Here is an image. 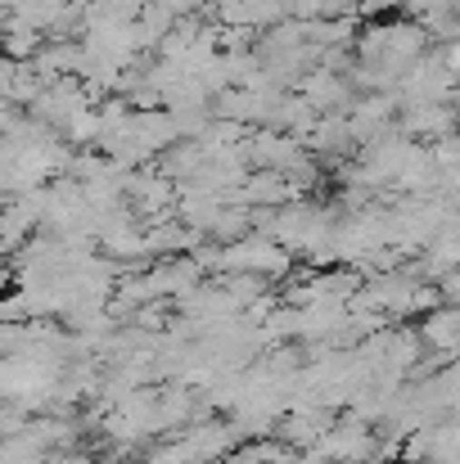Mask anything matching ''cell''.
Wrapping results in <instances>:
<instances>
[{
  "mask_svg": "<svg viewBox=\"0 0 460 464\" xmlns=\"http://www.w3.org/2000/svg\"><path fill=\"white\" fill-rule=\"evenodd\" d=\"M402 131L416 140H447L460 131V113L452 109V100H434V104H406L402 109Z\"/></svg>",
  "mask_w": 460,
  "mask_h": 464,
  "instance_id": "2",
  "label": "cell"
},
{
  "mask_svg": "<svg viewBox=\"0 0 460 464\" xmlns=\"http://www.w3.org/2000/svg\"><path fill=\"white\" fill-rule=\"evenodd\" d=\"M447 63H452V72L460 77V36L456 41H447Z\"/></svg>",
  "mask_w": 460,
  "mask_h": 464,
  "instance_id": "3",
  "label": "cell"
},
{
  "mask_svg": "<svg viewBox=\"0 0 460 464\" xmlns=\"http://www.w3.org/2000/svg\"><path fill=\"white\" fill-rule=\"evenodd\" d=\"M299 91L311 100V109H316L320 118H325V113H352V104L361 100V95H357V82H352L347 72H334V68H320V63L299 82Z\"/></svg>",
  "mask_w": 460,
  "mask_h": 464,
  "instance_id": "1",
  "label": "cell"
}]
</instances>
